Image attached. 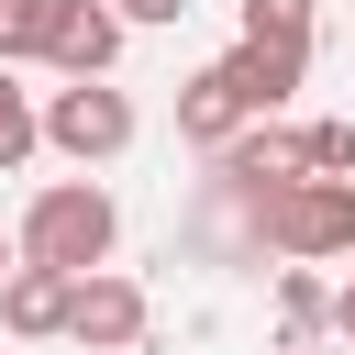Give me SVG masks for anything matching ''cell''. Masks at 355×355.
<instances>
[{"instance_id":"cell-1","label":"cell","mask_w":355,"mask_h":355,"mask_svg":"<svg viewBox=\"0 0 355 355\" xmlns=\"http://www.w3.org/2000/svg\"><path fill=\"white\" fill-rule=\"evenodd\" d=\"M122 244V200L100 178H55L22 200V266H55V277H100Z\"/></svg>"},{"instance_id":"cell-2","label":"cell","mask_w":355,"mask_h":355,"mask_svg":"<svg viewBox=\"0 0 355 355\" xmlns=\"http://www.w3.org/2000/svg\"><path fill=\"white\" fill-rule=\"evenodd\" d=\"M255 244L288 255V266H333V255H355V178H300L288 200L255 211Z\"/></svg>"},{"instance_id":"cell-3","label":"cell","mask_w":355,"mask_h":355,"mask_svg":"<svg viewBox=\"0 0 355 355\" xmlns=\"http://www.w3.org/2000/svg\"><path fill=\"white\" fill-rule=\"evenodd\" d=\"M44 144H55L67 166H111V155L133 144V100H122L111 78H89V89H55V100H44Z\"/></svg>"},{"instance_id":"cell-4","label":"cell","mask_w":355,"mask_h":355,"mask_svg":"<svg viewBox=\"0 0 355 355\" xmlns=\"http://www.w3.org/2000/svg\"><path fill=\"white\" fill-rule=\"evenodd\" d=\"M144 322H155V300H144L122 266H100V277H78V322H67V344H89V355H133Z\"/></svg>"},{"instance_id":"cell-5","label":"cell","mask_w":355,"mask_h":355,"mask_svg":"<svg viewBox=\"0 0 355 355\" xmlns=\"http://www.w3.org/2000/svg\"><path fill=\"white\" fill-rule=\"evenodd\" d=\"M122 33H133V22H122L111 0H67V22H55V55H44V67H55L67 89H89V78H111V67H122Z\"/></svg>"},{"instance_id":"cell-6","label":"cell","mask_w":355,"mask_h":355,"mask_svg":"<svg viewBox=\"0 0 355 355\" xmlns=\"http://www.w3.org/2000/svg\"><path fill=\"white\" fill-rule=\"evenodd\" d=\"M211 67L244 89V111H255V122H277V111H288V89L311 78V44H244V33H233V55H211Z\"/></svg>"},{"instance_id":"cell-7","label":"cell","mask_w":355,"mask_h":355,"mask_svg":"<svg viewBox=\"0 0 355 355\" xmlns=\"http://www.w3.org/2000/svg\"><path fill=\"white\" fill-rule=\"evenodd\" d=\"M178 133H189L200 155H222V144H244V133H255V111H244V89H233L222 67H200V78L178 89Z\"/></svg>"},{"instance_id":"cell-8","label":"cell","mask_w":355,"mask_h":355,"mask_svg":"<svg viewBox=\"0 0 355 355\" xmlns=\"http://www.w3.org/2000/svg\"><path fill=\"white\" fill-rule=\"evenodd\" d=\"M0 322H11L22 344H55V333L78 322V277H55V266H22V277L0 288Z\"/></svg>"},{"instance_id":"cell-9","label":"cell","mask_w":355,"mask_h":355,"mask_svg":"<svg viewBox=\"0 0 355 355\" xmlns=\"http://www.w3.org/2000/svg\"><path fill=\"white\" fill-rule=\"evenodd\" d=\"M333 322V288H322V266H277V333L288 344H311Z\"/></svg>"},{"instance_id":"cell-10","label":"cell","mask_w":355,"mask_h":355,"mask_svg":"<svg viewBox=\"0 0 355 355\" xmlns=\"http://www.w3.org/2000/svg\"><path fill=\"white\" fill-rule=\"evenodd\" d=\"M55 22H67V0H0V67L55 55Z\"/></svg>"},{"instance_id":"cell-11","label":"cell","mask_w":355,"mask_h":355,"mask_svg":"<svg viewBox=\"0 0 355 355\" xmlns=\"http://www.w3.org/2000/svg\"><path fill=\"white\" fill-rule=\"evenodd\" d=\"M33 144H44V100H33V89H22L11 67H0V178H11V166H22Z\"/></svg>"},{"instance_id":"cell-12","label":"cell","mask_w":355,"mask_h":355,"mask_svg":"<svg viewBox=\"0 0 355 355\" xmlns=\"http://www.w3.org/2000/svg\"><path fill=\"white\" fill-rule=\"evenodd\" d=\"M244 44H311V0H244Z\"/></svg>"},{"instance_id":"cell-13","label":"cell","mask_w":355,"mask_h":355,"mask_svg":"<svg viewBox=\"0 0 355 355\" xmlns=\"http://www.w3.org/2000/svg\"><path fill=\"white\" fill-rule=\"evenodd\" d=\"M311 144V178H355V122H300Z\"/></svg>"},{"instance_id":"cell-14","label":"cell","mask_w":355,"mask_h":355,"mask_svg":"<svg viewBox=\"0 0 355 355\" xmlns=\"http://www.w3.org/2000/svg\"><path fill=\"white\" fill-rule=\"evenodd\" d=\"M111 11H122V22H189L200 0H111Z\"/></svg>"},{"instance_id":"cell-15","label":"cell","mask_w":355,"mask_h":355,"mask_svg":"<svg viewBox=\"0 0 355 355\" xmlns=\"http://www.w3.org/2000/svg\"><path fill=\"white\" fill-rule=\"evenodd\" d=\"M333 333H344V344H355V277H344V288H333Z\"/></svg>"},{"instance_id":"cell-16","label":"cell","mask_w":355,"mask_h":355,"mask_svg":"<svg viewBox=\"0 0 355 355\" xmlns=\"http://www.w3.org/2000/svg\"><path fill=\"white\" fill-rule=\"evenodd\" d=\"M11 277H22V233H0V288H11Z\"/></svg>"}]
</instances>
